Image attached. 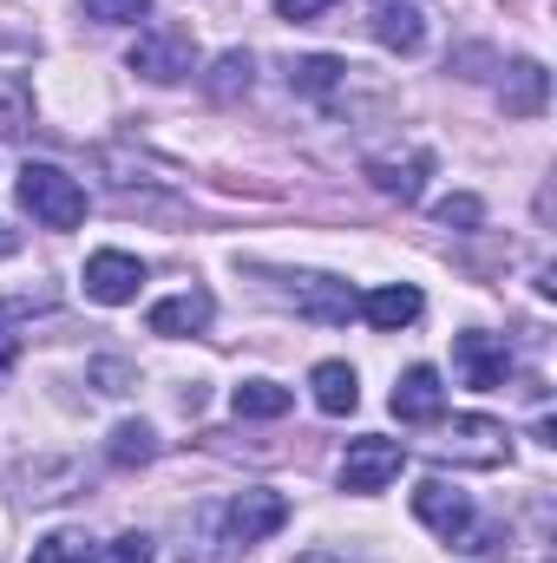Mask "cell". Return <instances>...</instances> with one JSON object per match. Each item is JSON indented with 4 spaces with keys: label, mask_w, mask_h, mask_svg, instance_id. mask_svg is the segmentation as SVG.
<instances>
[{
    "label": "cell",
    "mask_w": 557,
    "mask_h": 563,
    "mask_svg": "<svg viewBox=\"0 0 557 563\" xmlns=\"http://www.w3.org/2000/svg\"><path fill=\"white\" fill-rule=\"evenodd\" d=\"M20 210L40 230H79L86 223V190L59 164H20Z\"/></svg>",
    "instance_id": "cell-1"
},
{
    "label": "cell",
    "mask_w": 557,
    "mask_h": 563,
    "mask_svg": "<svg viewBox=\"0 0 557 563\" xmlns=\"http://www.w3.org/2000/svg\"><path fill=\"white\" fill-rule=\"evenodd\" d=\"M125 66L151 79V86H177V79H190L197 73V40H190V26H177V20H157V26H144L139 46L125 53Z\"/></svg>",
    "instance_id": "cell-2"
},
{
    "label": "cell",
    "mask_w": 557,
    "mask_h": 563,
    "mask_svg": "<svg viewBox=\"0 0 557 563\" xmlns=\"http://www.w3.org/2000/svg\"><path fill=\"white\" fill-rule=\"evenodd\" d=\"M401 465H407V445L401 439H381V432H368V439H348V452H341V492H387L394 478H401Z\"/></svg>",
    "instance_id": "cell-3"
},
{
    "label": "cell",
    "mask_w": 557,
    "mask_h": 563,
    "mask_svg": "<svg viewBox=\"0 0 557 563\" xmlns=\"http://www.w3.org/2000/svg\"><path fill=\"white\" fill-rule=\"evenodd\" d=\"M217 525H223V544H263L288 525V498L282 492H237L230 505H217Z\"/></svg>",
    "instance_id": "cell-4"
},
{
    "label": "cell",
    "mask_w": 557,
    "mask_h": 563,
    "mask_svg": "<svg viewBox=\"0 0 557 563\" xmlns=\"http://www.w3.org/2000/svg\"><path fill=\"white\" fill-rule=\"evenodd\" d=\"M452 367L472 394H499L512 374V347L499 334H452Z\"/></svg>",
    "instance_id": "cell-5"
},
{
    "label": "cell",
    "mask_w": 557,
    "mask_h": 563,
    "mask_svg": "<svg viewBox=\"0 0 557 563\" xmlns=\"http://www.w3.org/2000/svg\"><path fill=\"white\" fill-rule=\"evenodd\" d=\"M139 288H144V263L139 256H125V250H99V256H86V295H92V301L125 308V301H139Z\"/></svg>",
    "instance_id": "cell-6"
},
{
    "label": "cell",
    "mask_w": 557,
    "mask_h": 563,
    "mask_svg": "<svg viewBox=\"0 0 557 563\" xmlns=\"http://www.w3.org/2000/svg\"><path fill=\"white\" fill-rule=\"evenodd\" d=\"M414 518L433 531V538L459 544V538H466V525H472V505H466V492H452L446 478H426V485L414 492Z\"/></svg>",
    "instance_id": "cell-7"
},
{
    "label": "cell",
    "mask_w": 557,
    "mask_h": 563,
    "mask_svg": "<svg viewBox=\"0 0 557 563\" xmlns=\"http://www.w3.org/2000/svg\"><path fill=\"white\" fill-rule=\"evenodd\" d=\"M433 459H452V465H499V459H505V426L499 420H452V432L433 445Z\"/></svg>",
    "instance_id": "cell-8"
},
{
    "label": "cell",
    "mask_w": 557,
    "mask_h": 563,
    "mask_svg": "<svg viewBox=\"0 0 557 563\" xmlns=\"http://www.w3.org/2000/svg\"><path fill=\"white\" fill-rule=\"evenodd\" d=\"M368 33H374L387 53H419V46H426V13H419V0H374Z\"/></svg>",
    "instance_id": "cell-9"
},
{
    "label": "cell",
    "mask_w": 557,
    "mask_h": 563,
    "mask_svg": "<svg viewBox=\"0 0 557 563\" xmlns=\"http://www.w3.org/2000/svg\"><path fill=\"white\" fill-rule=\"evenodd\" d=\"M439 413H446V387H439V374H433V367H407L401 387H394V420L401 426H433Z\"/></svg>",
    "instance_id": "cell-10"
},
{
    "label": "cell",
    "mask_w": 557,
    "mask_h": 563,
    "mask_svg": "<svg viewBox=\"0 0 557 563\" xmlns=\"http://www.w3.org/2000/svg\"><path fill=\"white\" fill-rule=\"evenodd\" d=\"M354 308L368 314V328L401 334V328H414V321H419V288H407V282H387V288H368Z\"/></svg>",
    "instance_id": "cell-11"
},
{
    "label": "cell",
    "mask_w": 557,
    "mask_h": 563,
    "mask_svg": "<svg viewBox=\"0 0 557 563\" xmlns=\"http://www.w3.org/2000/svg\"><path fill=\"white\" fill-rule=\"evenodd\" d=\"M204 328H210V295L204 288H184V295L151 308V334H164V341H184V334H204Z\"/></svg>",
    "instance_id": "cell-12"
},
{
    "label": "cell",
    "mask_w": 557,
    "mask_h": 563,
    "mask_svg": "<svg viewBox=\"0 0 557 563\" xmlns=\"http://www.w3.org/2000/svg\"><path fill=\"white\" fill-rule=\"evenodd\" d=\"M308 387H315V407H321V413H335V420L361 407V380H354V367H348V361H321V367L308 374Z\"/></svg>",
    "instance_id": "cell-13"
},
{
    "label": "cell",
    "mask_w": 557,
    "mask_h": 563,
    "mask_svg": "<svg viewBox=\"0 0 557 563\" xmlns=\"http://www.w3.org/2000/svg\"><path fill=\"white\" fill-rule=\"evenodd\" d=\"M354 301H361V295H354L348 282H335V276H302V295H295V308L315 314V321H348Z\"/></svg>",
    "instance_id": "cell-14"
},
{
    "label": "cell",
    "mask_w": 557,
    "mask_h": 563,
    "mask_svg": "<svg viewBox=\"0 0 557 563\" xmlns=\"http://www.w3.org/2000/svg\"><path fill=\"white\" fill-rule=\"evenodd\" d=\"M368 177H374V190L381 197H401V203H419V177H426V157H374L368 164Z\"/></svg>",
    "instance_id": "cell-15"
},
{
    "label": "cell",
    "mask_w": 557,
    "mask_h": 563,
    "mask_svg": "<svg viewBox=\"0 0 557 563\" xmlns=\"http://www.w3.org/2000/svg\"><path fill=\"white\" fill-rule=\"evenodd\" d=\"M505 112H512V119H538V112H545V66H538V59H518V66L505 73Z\"/></svg>",
    "instance_id": "cell-16"
},
{
    "label": "cell",
    "mask_w": 557,
    "mask_h": 563,
    "mask_svg": "<svg viewBox=\"0 0 557 563\" xmlns=\"http://www.w3.org/2000/svg\"><path fill=\"white\" fill-rule=\"evenodd\" d=\"M288 387H276V380H243L237 394H230V407H237V420H282L288 413Z\"/></svg>",
    "instance_id": "cell-17"
},
{
    "label": "cell",
    "mask_w": 557,
    "mask_h": 563,
    "mask_svg": "<svg viewBox=\"0 0 557 563\" xmlns=\"http://www.w3.org/2000/svg\"><path fill=\"white\" fill-rule=\"evenodd\" d=\"M26 563H99V544L86 531H53L26 551Z\"/></svg>",
    "instance_id": "cell-18"
},
{
    "label": "cell",
    "mask_w": 557,
    "mask_h": 563,
    "mask_svg": "<svg viewBox=\"0 0 557 563\" xmlns=\"http://www.w3.org/2000/svg\"><path fill=\"white\" fill-rule=\"evenodd\" d=\"M341 73H348L341 59L315 53V59H295V66H288V86H295V92H315V99H321V92H335V86H341Z\"/></svg>",
    "instance_id": "cell-19"
},
{
    "label": "cell",
    "mask_w": 557,
    "mask_h": 563,
    "mask_svg": "<svg viewBox=\"0 0 557 563\" xmlns=\"http://www.w3.org/2000/svg\"><path fill=\"white\" fill-rule=\"evenodd\" d=\"M106 452H112V465H144V459L157 452V432H151L144 420H125L119 432H112V445H106Z\"/></svg>",
    "instance_id": "cell-20"
},
{
    "label": "cell",
    "mask_w": 557,
    "mask_h": 563,
    "mask_svg": "<svg viewBox=\"0 0 557 563\" xmlns=\"http://www.w3.org/2000/svg\"><path fill=\"white\" fill-rule=\"evenodd\" d=\"M250 53H223L217 66H210V99H237V92H250Z\"/></svg>",
    "instance_id": "cell-21"
},
{
    "label": "cell",
    "mask_w": 557,
    "mask_h": 563,
    "mask_svg": "<svg viewBox=\"0 0 557 563\" xmlns=\"http://www.w3.org/2000/svg\"><path fill=\"white\" fill-rule=\"evenodd\" d=\"M26 112H33L26 79H20V73H0V132H20V125H26Z\"/></svg>",
    "instance_id": "cell-22"
},
{
    "label": "cell",
    "mask_w": 557,
    "mask_h": 563,
    "mask_svg": "<svg viewBox=\"0 0 557 563\" xmlns=\"http://www.w3.org/2000/svg\"><path fill=\"white\" fill-rule=\"evenodd\" d=\"M433 223H439V230H479V223H485V203L459 190V197H446V203L433 210Z\"/></svg>",
    "instance_id": "cell-23"
},
{
    "label": "cell",
    "mask_w": 557,
    "mask_h": 563,
    "mask_svg": "<svg viewBox=\"0 0 557 563\" xmlns=\"http://www.w3.org/2000/svg\"><path fill=\"white\" fill-rule=\"evenodd\" d=\"M79 13L99 20V26H125V20H144L151 13V0H79Z\"/></svg>",
    "instance_id": "cell-24"
},
{
    "label": "cell",
    "mask_w": 557,
    "mask_h": 563,
    "mask_svg": "<svg viewBox=\"0 0 557 563\" xmlns=\"http://www.w3.org/2000/svg\"><path fill=\"white\" fill-rule=\"evenodd\" d=\"M99 563H151V538L125 531L119 544H106V551H99Z\"/></svg>",
    "instance_id": "cell-25"
},
{
    "label": "cell",
    "mask_w": 557,
    "mask_h": 563,
    "mask_svg": "<svg viewBox=\"0 0 557 563\" xmlns=\"http://www.w3.org/2000/svg\"><path fill=\"white\" fill-rule=\"evenodd\" d=\"M13 314L20 308H0V380L13 374V361H20V334H13Z\"/></svg>",
    "instance_id": "cell-26"
},
{
    "label": "cell",
    "mask_w": 557,
    "mask_h": 563,
    "mask_svg": "<svg viewBox=\"0 0 557 563\" xmlns=\"http://www.w3.org/2000/svg\"><path fill=\"white\" fill-rule=\"evenodd\" d=\"M282 20H295V26H308V20H321V13H335V0H276Z\"/></svg>",
    "instance_id": "cell-27"
},
{
    "label": "cell",
    "mask_w": 557,
    "mask_h": 563,
    "mask_svg": "<svg viewBox=\"0 0 557 563\" xmlns=\"http://www.w3.org/2000/svg\"><path fill=\"white\" fill-rule=\"evenodd\" d=\"M7 256H20V230H7V223H0V263H7Z\"/></svg>",
    "instance_id": "cell-28"
},
{
    "label": "cell",
    "mask_w": 557,
    "mask_h": 563,
    "mask_svg": "<svg viewBox=\"0 0 557 563\" xmlns=\"http://www.w3.org/2000/svg\"><path fill=\"white\" fill-rule=\"evenodd\" d=\"M295 563H341V558H321V551H315V558H295Z\"/></svg>",
    "instance_id": "cell-29"
}]
</instances>
